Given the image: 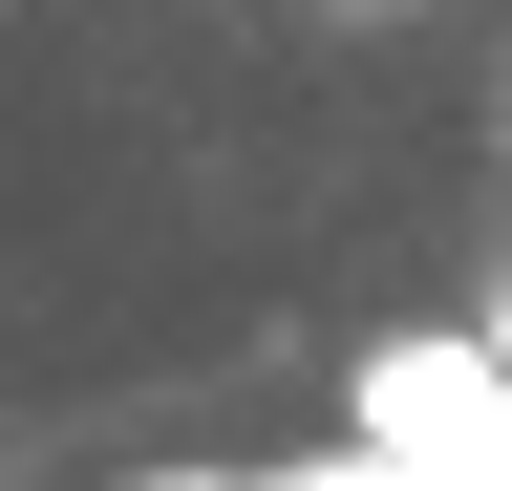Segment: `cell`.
<instances>
[{
  "label": "cell",
  "mask_w": 512,
  "mask_h": 491,
  "mask_svg": "<svg viewBox=\"0 0 512 491\" xmlns=\"http://www.w3.org/2000/svg\"><path fill=\"white\" fill-rule=\"evenodd\" d=\"M342 449H406V470H491L512 491V363H491V321L342 342Z\"/></svg>",
  "instance_id": "obj_1"
},
{
  "label": "cell",
  "mask_w": 512,
  "mask_h": 491,
  "mask_svg": "<svg viewBox=\"0 0 512 491\" xmlns=\"http://www.w3.org/2000/svg\"><path fill=\"white\" fill-rule=\"evenodd\" d=\"M150 491H491V470H406V449H342V470H150Z\"/></svg>",
  "instance_id": "obj_2"
},
{
  "label": "cell",
  "mask_w": 512,
  "mask_h": 491,
  "mask_svg": "<svg viewBox=\"0 0 512 491\" xmlns=\"http://www.w3.org/2000/svg\"><path fill=\"white\" fill-rule=\"evenodd\" d=\"M342 22H363V0H342Z\"/></svg>",
  "instance_id": "obj_3"
}]
</instances>
